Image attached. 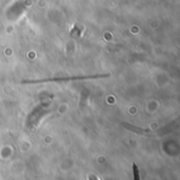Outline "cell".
<instances>
[{
    "mask_svg": "<svg viewBox=\"0 0 180 180\" xmlns=\"http://www.w3.org/2000/svg\"><path fill=\"white\" fill-rule=\"evenodd\" d=\"M133 179L141 180V177H140V170L136 163H133Z\"/></svg>",
    "mask_w": 180,
    "mask_h": 180,
    "instance_id": "1",
    "label": "cell"
},
{
    "mask_svg": "<svg viewBox=\"0 0 180 180\" xmlns=\"http://www.w3.org/2000/svg\"><path fill=\"white\" fill-rule=\"evenodd\" d=\"M88 180H100V179L97 176H95V175H90L88 176Z\"/></svg>",
    "mask_w": 180,
    "mask_h": 180,
    "instance_id": "2",
    "label": "cell"
}]
</instances>
